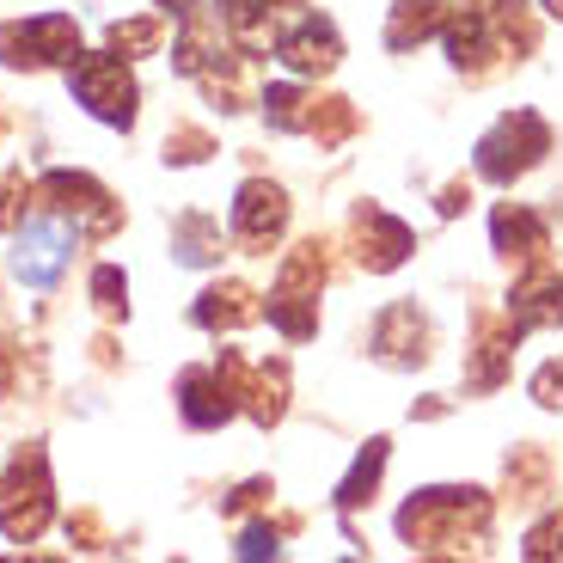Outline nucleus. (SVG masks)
Segmentation results:
<instances>
[{
    "label": "nucleus",
    "mask_w": 563,
    "mask_h": 563,
    "mask_svg": "<svg viewBox=\"0 0 563 563\" xmlns=\"http://www.w3.org/2000/svg\"><path fill=\"white\" fill-rule=\"evenodd\" d=\"M43 197L56 202V214H68V221H80V233H92V240H104V233H117L123 227V209H117V197L104 190L99 178H86V172H43Z\"/></svg>",
    "instance_id": "1a4fd4ad"
},
{
    "label": "nucleus",
    "mask_w": 563,
    "mask_h": 563,
    "mask_svg": "<svg viewBox=\"0 0 563 563\" xmlns=\"http://www.w3.org/2000/svg\"><path fill=\"white\" fill-rule=\"evenodd\" d=\"M92 307H99L104 319H123V312H129V282H123V269H117V264L92 269Z\"/></svg>",
    "instance_id": "cd10ccee"
},
{
    "label": "nucleus",
    "mask_w": 563,
    "mask_h": 563,
    "mask_svg": "<svg viewBox=\"0 0 563 563\" xmlns=\"http://www.w3.org/2000/svg\"><path fill=\"white\" fill-rule=\"evenodd\" d=\"M386 460H393V441H386V435H374L362 453H355V465L343 472V484H338V508H343V515H355L362 503H374V490H380V472H386Z\"/></svg>",
    "instance_id": "aec40b11"
},
{
    "label": "nucleus",
    "mask_w": 563,
    "mask_h": 563,
    "mask_svg": "<svg viewBox=\"0 0 563 563\" xmlns=\"http://www.w3.org/2000/svg\"><path fill=\"white\" fill-rule=\"evenodd\" d=\"M288 233V190L269 178H245L240 197H233V240L245 245V252H264Z\"/></svg>",
    "instance_id": "9b49d317"
},
{
    "label": "nucleus",
    "mask_w": 563,
    "mask_h": 563,
    "mask_svg": "<svg viewBox=\"0 0 563 563\" xmlns=\"http://www.w3.org/2000/svg\"><path fill=\"white\" fill-rule=\"evenodd\" d=\"M245 410H252L257 429H276V422L288 417V362H257V367H252Z\"/></svg>",
    "instance_id": "4be33fe9"
},
{
    "label": "nucleus",
    "mask_w": 563,
    "mask_h": 563,
    "mask_svg": "<svg viewBox=\"0 0 563 563\" xmlns=\"http://www.w3.org/2000/svg\"><path fill=\"white\" fill-rule=\"evenodd\" d=\"M545 13H551V19H563V0H545Z\"/></svg>",
    "instance_id": "58836bf2"
},
{
    "label": "nucleus",
    "mask_w": 563,
    "mask_h": 563,
    "mask_svg": "<svg viewBox=\"0 0 563 563\" xmlns=\"http://www.w3.org/2000/svg\"><path fill=\"white\" fill-rule=\"evenodd\" d=\"M490 533V496L472 484H441V490H417L398 508V539L417 558H465Z\"/></svg>",
    "instance_id": "f257e3e1"
},
{
    "label": "nucleus",
    "mask_w": 563,
    "mask_h": 563,
    "mask_svg": "<svg viewBox=\"0 0 563 563\" xmlns=\"http://www.w3.org/2000/svg\"><path fill=\"white\" fill-rule=\"evenodd\" d=\"M245 386H252V362L240 350H221L209 367H184L178 374V410L190 429H221L245 410Z\"/></svg>",
    "instance_id": "f03ea898"
},
{
    "label": "nucleus",
    "mask_w": 563,
    "mask_h": 563,
    "mask_svg": "<svg viewBox=\"0 0 563 563\" xmlns=\"http://www.w3.org/2000/svg\"><path fill=\"white\" fill-rule=\"evenodd\" d=\"M172 252H178V264H197V269H209V264H221V221H209V214H178L172 221Z\"/></svg>",
    "instance_id": "5701e85b"
},
{
    "label": "nucleus",
    "mask_w": 563,
    "mask_h": 563,
    "mask_svg": "<svg viewBox=\"0 0 563 563\" xmlns=\"http://www.w3.org/2000/svg\"><path fill=\"white\" fill-rule=\"evenodd\" d=\"M527 393H533L539 410H563V362H545V367H539Z\"/></svg>",
    "instance_id": "2f4dec72"
},
{
    "label": "nucleus",
    "mask_w": 563,
    "mask_h": 563,
    "mask_svg": "<svg viewBox=\"0 0 563 563\" xmlns=\"http://www.w3.org/2000/svg\"><path fill=\"white\" fill-rule=\"evenodd\" d=\"M282 551V527H269V521H252L240 533V558H276Z\"/></svg>",
    "instance_id": "473e14b6"
},
{
    "label": "nucleus",
    "mask_w": 563,
    "mask_h": 563,
    "mask_svg": "<svg viewBox=\"0 0 563 563\" xmlns=\"http://www.w3.org/2000/svg\"><path fill=\"white\" fill-rule=\"evenodd\" d=\"M545 154H551L545 117L539 111H508V117H496L490 135L478 141V159H472V166H478V178H490V184H515V178H527Z\"/></svg>",
    "instance_id": "423d86ee"
},
{
    "label": "nucleus",
    "mask_w": 563,
    "mask_h": 563,
    "mask_svg": "<svg viewBox=\"0 0 563 563\" xmlns=\"http://www.w3.org/2000/svg\"><path fill=\"white\" fill-rule=\"evenodd\" d=\"M25 202H31V178L25 172H7V178H0V233L25 221Z\"/></svg>",
    "instance_id": "7c9ffc66"
},
{
    "label": "nucleus",
    "mask_w": 563,
    "mask_h": 563,
    "mask_svg": "<svg viewBox=\"0 0 563 563\" xmlns=\"http://www.w3.org/2000/svg\"><path fill=\"white\" fill-rule=\"evenodd\" d=\"M68 539H80L86 551H99V545H104V527H99V515H92V508H80V515H68Z\"/></svg>",
    "instance_id": "72a5a7b5"
},
{
    "label": "nucleus",
    "mask_w": 563,
    "mask_h": 563,
    "mask_svg": "<svg viewBox=\"0 0 563 563\" xmlns=\"http://www.w3.org/2000/svg\"><path fill=\"white\" fill-rule=\"evenodd\" d=\"M350 135H355V104L350 99H319V111H312V141H319V147H343Z\"/></svg>",
    "instance_id": "a878e982"
},
{
    "label": "nucleus",
    "mask_w": 563,
    "mask_h": 563,
    "mask_svg": "<svg viewBox=\"0 0 563 563\" xmlns=\"http://www.w3.org/2000/svg\"><path fill=\"white\" fill-rule=\"evenodd\" d=\"M257 104H264V123L276 129V135H312L319 92H307V86H295V80H282V86H269Z\"/></svg>",
    "instance_id": "412c9836"
},
{
    "label": "nucleus",
    "mask_w": 563,
    "mask_h": 563,
    "mask_svg": "<svg viewBox=\"0 0 563 563\" xmlns=\"http://www.w3.org/2000/svg\"><path fill=\"white\" fill-rule=\"evenodd\" d=\"M7 380H13V350H7V338H0V393H7Z\"/></svg>",
    "instance_id": "e433bc0d"
},
{
    "label": "nucleus",
    "mask_w": 563,
    "mask_h": 563,
    "mask_svg": "<svg viewBox=\"0 0 563 563\" xmlns=\"http://www.w3.org/2000/svg\"><path fill=\"white\" fill-rule=\"evenodd\" d=\"M521 338L527 331L515 319H490L484 312L472 324V350H465V393H496L508 380V367H515V343Z\"/></svg>",
    "instance_id": "ddd939ff"
},
{
    "label": "nucleus",
    "mask_w": 563,
    "mask_h": 563,
    "mask_svg": "<svg viewBox=\"0 0 563 563\" xmlns=\"http://www.w3.org/2000/svg\"><path fill=\"white\" fill-rule=\"evenodd\" d=\"M478 13H490L496 25H503V37L515 43V49H533V25H527V13H521V0H472Z\"/></svg>",
    "instance_id": "c85d7f7f"
},
{
    "label": "nucleus",
    "mask_w": 563,
    "mask_h": 563,
    "mask_svg": "<svg viewBox=\"0 0 563 563\" xmlns=\"http://www.w3.org/2000/svg\"><path fill=\"white\" fill-rule=\"evenodd\" d=\"M490 245L508 257V264H539V257H545V245H551V233H545V221H539L527 202H496Z\"/></svg>",
    "instance_id": "f3484780"
},
{
    "label": "nucleus",
    "mask_w": 563,
    "mask_h": 563,
    "mask_svg": "<svg viewBox=\"0 0 563 563\" xmlns=\"http://www.w3.org/2000/svg\"><path fill=\"white\" fill-rule=\"evenodd\" d=\"M276 56L288 74H307V80H319V74H331L343 62V37L331 19L319 13H300L288 31H276Z\"/></svg>",
    "instance_id": "4468645a"
},
{
    "label": "nucleus",
    "mask_w": 563,
    "mask_h": 563,
    "mask_svg": "<svg viewBox=\"0 0 563 563\" xmlns=\"http://www.w3.org/2000/svg\"><path fill=\"white\" fill-rule=\"evenodd\" d=\"M74 245H80V221L68 214H31L13 227V269L25 288H56L68 269Z\"/></svg>",
    "instance_id": "0eeeda50"
},
{
    "label": "nucleus",
    "mask_w": 563,
    "mask_h": 563,
    "mask_svg": "<svg viewBox=\"0 0 563 563\" xmlns=\"http://www.w3.org/2000/svg\"><path fill=\"white\" fill-rule=\"evenodd\" d=\"M209 154H214V141L202 135V129H190V123H178L166 135V159H172V166H197V159H209Z\"/></svg>",
    "instance_id": "c756f323"
},
{
    "label": "nucleus",
    "mask_w": 563,
    "mask_h": 563,
    "mask_svg": "<svg viewBox=\"0 0 563 563\" xmlns=\"http://www.w3.org/2000/svg\"><path fill=\"white\" fill-rule=\"evenodd\" d=\"M264 496H276V490H269V478H252V484H240V490H233V496H227V515H245V508H252V503H264Z\"/></svg>",
    "instance_id": "f704fd0d"
},
{
    "label": "nucleus",
    "mask_w": 563,
    "mask_h": 563,
    "mask_svg": "<svg viewBox=\"0 0 563 563\" xmlns=\"http://www.w3.org/2000/svg\"><path fill=\"white\" fill-rule=\"evenodd\" d=\"M257 7H269V13H288V7H300V0H257Z\"/></svg>",
    "instance_id": "4c0bfd02"
},
{
    "label": "nucleus",
    "mask_w": 563,
    "mask_h": 563,
    "mask_svg": "<svg viewBox=\"0 0 563 563\" xmlns=\"http://www.w3.org/2000/svg\"><path fill=\"white\" fill-rule=\"evenodd\" d=\"M508 319L521 331H539V324H563V276L539 257L527 264V276L508 288Z\"/></svg>",
    "instance_id": "dca6fc26"
},
{
    "label": "nucleus",
    "mask_w": 563,
    "mask_h": 563,
    "mask_svg": "<svg viewBox=\"0 0 563 563\" xmlns=\"http://www.w3.org/2000/svg\"><path fill=\"white\" fill-rule=\"evenodd\" d=\"M508 496H515V503L551 496V453L545 448H515L508 453Z\"/></svg>",
    "instance_id": "b1692460"
},
{
    "label": "nucleus",
    "mask_w": 563,
    "mask_h": 563,
    "mask_svg": "<svg viewBox=\"0 0 563 563\" xmlns=\"http://www.w3.org/2000/svg\"><path fill=\"white\" fill-rule=\"evenodd\" d=\"M465 202H472V190H465V184H448V190H441V202H435V209H441V214H460Z\"/></svg>",
    "instance_id": "c9c22d12"
},
{
    "label": "nucleus",
    "mask_w": 563,
    "mask_h": 563,
    "mask_svg": "<svg viewBox=\"0 0 563 563\" xmlns=\"http://www.w3.org/2000/svg\"><path fill=\"white\" fill-rule=\"evenodd\" d=\"M350 245H355V264H362L367 276H393V269L405 264L410 252H417L410 227L398 221V214L374 209V202H355V214H350Z\"/></svg>",
    "instance_id": "9d476101"
},
{
    "label": "nucleus",
    "mask_w": 563,
    "mask_h": 563,
    "mask_svg": "<svg viewBox=\"0 0 563 563\" xmlns=\"http://www.w3.org/2000/svg\"><path fill=\"white\" fill-rule=\"evenodd\" d=\"M74 56H80V25H74L68 13L0 25V62H7V68H68Z\"/></svg>",
    "instance_id": "6e6552de"
},
{
    "label": "nucleus",
    "mask_w": 563,
    "mask_h": 563,
    "mask_svg": "<svg viewBox=\"0 0 563 563\" xmlns=\"http://www.w3.org/2000/svg\"><path fill=\"white\" fill-rule=\"evenodd\" d=\"M190 319H197L202 331H240V324L264 319V300H257L245 282H214V288H202V295H197Z\"/></svg>",
    "instance_id": "a211bd4d"
},
{
    "label": "nucleus",
    "mask_w": 563,
    "mask_h": 563,
    "mask_svg": "<svg viewBox=\"0 0 563 563\" xmlns=\"http://www.w3.org/2000/svg\"><path fill=\"white\" fill-rule=\"evenodd\" d=\"M374 355L386 367H422L429 362V319L417 312V300H398L374 319Z\"/></svg>",
    "instance_id": "2eb2a0df"
},
{
    "label": "nucleus",
    "mask_w": 563,
    "mask_h": 563,
    "mask_svg": "<svg viewBox=\"0 0 563 563\" xmlns=\"http://www.w3.org/2000/svg\"><path fill=\"white\" fill-rule=\"evenodd\" d=\"M319 288H324V245L307 240L282 257L276 288H269V324H276L288 343H307L319 331Z\"/></svg>",
    "instance_id": "7ed1b4c3"
},
{
    "label": "nucleus",
    "mask_w": 563,
    "mask_h": 563,
    "mask_svg": "<svg viewBox=\"0 0 563 563\" xmlns=\"http://www.w3.org/2000/svg\"><path fill=\"white\" fill-rule=\"evenodd\" d=\"M68 92L74 104H86V117H99L111 129H135V111H141V86L129 74V62L117 49L104 56H74L68 62Z\"/></svg>",
    "instance_id": "39448f33"
},
{
    "label": "nucleus",
    "mask_w": 563,
    "mask_h": 563,
    "mask_svg": "<svg viewBox=\"0 0 563 563\" xmlns=\"http://www.w3.org/2000/svg\"><path fill=\"white\" fill-rule=\"evenodd\" d=\"M49 515H56L49 460H43V448H19L13 465L0 472V533L13 539V545H31L49 527Z\"/></svg>",
    "instance_id": "20e7f679"
},
{
    "label": "nucleus",
    "mask_w": 563,
    "mask_h": 563,
    "mask_svg": "<svg viewBox=\"0 0 563 563\" xmlns=\"http://www.w3.org/2000/svg\"><path fill=\"white\" fill-rule=\"evenodd\" d=\"M521 558H527V563H558V558H563V508H551V515H539V521L527 527Z\"/></svg>",
    "instance_id": "bb28decb"
},
{
    "label": "nucleus",
    "mask_w": 563,
    "mask_h": 563,
    "mask_svg": "<svg viewBox=\"0 0 563 563\" xmlns=\"http://www.w3.org/2000/svg\"><path fill=\"white\" fill-rule=\"evenodd\" d=\"M159 37H166V25H159V19H117V25L104 31V43H111L123 62L129 56H154Z\"/></svg>",
    "instance_id": "393cba45"
},
{
    "label": "nucleus",
    "mask_w": 563,
    "mask_h": 563,
    "mask_svg": "<svg viewBox=\"0 0 563 563\" xmlns=\"http://www.w3.org/2000/svg\"><path fill=\"white\" fill-rule=\"evenodd\" d=\"M448 13H453L448 0H398L393 19H386V49H393V56H410L417 43H429L448 25Z\"/></svg>",
    "instance_id": "6ab92c4d"
},
{
    "label": "nucleus",
    "mask_w": 563,
    "mask_h": 563,
    "mask_svg": "<svg viewBox=\"0 0 563 563\" xmlns=\"http://www.w3.org/2000/svg\"><path fill=\"white\" fill-rule=\"evenodd\" d=\"M441 37H448V62L460 74H490L496 62L508 56L503 25H496L490 13H478V7H453L448 25H441Z\"/></svg>",
    "instance_id": "f8f14e48"
}]
</instances>
